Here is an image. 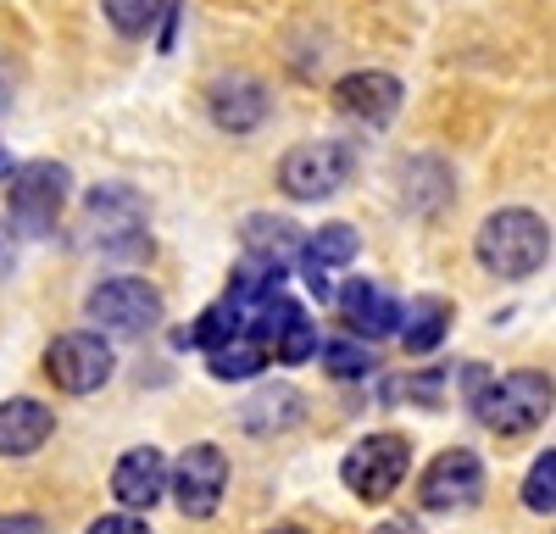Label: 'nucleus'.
Masks as SVG:
<instances>
[{"mask_svg": "<svg viewBox=\"0 0 556 534\" xmlns=\"http://www.w3.org/2000/svg\"><path fill=\"white\" fill-rule=\"evenodd\" d=\"M78 245H84V251H101V256H112V262L146 256V251H151V240H146V201H139L128 185L89 190L84 217H78Z\"/></svg>", "mask_w": 556, "mask_h": 534, "instance_id": "nucleus-1", "label": "nucleus"}, {"mask_svg": "<svg viewBox=\"0 0 556 534\" xmlns=\"http://www.w3.org/2000/svg\"><path fill=\"white\" fill-rule=\"evenodd\" d=\"M473 245H479V262L490 267L495 279H529L551 256V229L529 206H506V212L484 217V229H479Z\"/></svg>", "mask_w": 556, "mask_h": 534, "instance_id": "nucleus-2", "label": "nucleus"}, {"mask_svg": "<svg viewBox=\"0 0 556 534\" xmlns=\"http://www.w3.org/2000/svg\"><path fill=\"white\" fill-rule=\"evenodd\" d=\"M67 167L62 162H28L12 173V185H7V217H12V229L28 234V240H45L56 229V217H62V201H67Z\"/></svg>", "mask_w": 556, "mask_h": 534, "instance_id": "nucleus-3", "label": "nucleus"}, {"mask_svg": "<svg viewBox=\"0 0 556 534\" xmlns=\"http://www.w3.org/2000/svg\"><path fill=\"white\" fill-rule=\"evenodd\" d=\"M468 400H473V412H479L484 429H495V434H529L551 412V379L545 373H506L490 390H473Z\"/></svg>", "mask_w": 556, "mask_h": 534, "instance_id": "nucleus-4", "label": "nucleus"}, {"mask_svg": "<svg viewBox=\"0 0 556 534\" xmlns=\"http://www.w3.org/2000/svg\"><path fill=\"white\" fill-rule=\"evenodd\" d=\"M406 468H412L406 434H367L345 452L340 479H345V490L356 501H390L401 490V479H406Z\"/></svg>", "mask_w": 556, "mask_h": 534, "instance_id": "nucleus-5", "label": "nucleus"}, {"mask_svg": "<svg viewBox=\"0 0 556 534\" xmlns=\"http://www.w3.org/2000/svg\"><path fill=\"white\" fill-rule=\"evenodd\" d=\"M345 178H351V151L334 145V140H306V145L285 151V162H278V190L295 195V201L334 195Z\"/></svg>", "mask_w": 556, "mask_h": 534, "instance_id": "nucleus-6", "label": "nucleus"}, {"mask_svg": "<svg viewBox=\"0 0 556 534\" xmlns=\"http://www.w3.org/2000/svg\"><path fill=\"white\" fill-rule=\"evenodd\" d=\"M484 496V462L468 452V445H451V452H440L424 479H417V501H424L429 512H462L473 507Z\"/></svg>", "mask_w": 556, "mask_h": 534, "instance_id": "nucleus-7", "label": "nucleus"}, {"mask_svg": "<svg viewBox=\"0 0 556 534\" xmlns=\"http://www.w3.org/2000/svg\"><path fill=\"white\" fill-rule=\"evenodd\" d=\"M173 484V501L184 518H212L223 490H228V457L217 452V445H190V452L178 457V468L167 473Z\"/></svg>", "mask_w": 556, "mask_h": 534, "instance_id": "nucleus-8", "label": "nucleus"}, {"mask_svg": "<svg viewBox=\"0 0 556 534\" xmlns=\"http://www.w3.org/2000/svg\"><path fill=\"white\" fill-rule=\"evenodd\" d=\"M45 368H51V379L67 390V395H96L112 368H117V356L101 334H62L51 351H45Z\"/></svg>", "mask_w": 556, "mask_h": 534, "instance_id": "nucleus-9", "label": "nucleus"}, {"mask_svg": "<svg viewBox=\"0 0 556 534\" xmlns=\"http://www.w3.org/2000/svg\"><path fill=\"white\" fill-rule=\"evenodd\" d=\"M162 318V295L146 279H106L89 295V323L96 329H117V334H146Z\"/></svg>", "mask_w": 556, "mask_h": 534, "instance_id": "nucleus-10", "label": "nucleus"}, {"mask_svg": "<svg viewBox=\"0 0 556 534\" xmlns=\"http://www.w3.org/2000/svg\"><path fill=\"white\" fill-rule=\"evenodd\" d=\"M251 340H262V345H278V356L285 363H312L317 356V329L306 323V312L285 295V290H273L256 312H251Z\"/></svg>", "mask_w": 556, "mask_h": 534, "instance_id": "nucleus-11", "label": "nucleus"}, {"mask_svg": "<svg viewBox=\"0 0 556 534\" xmlns=\"http://www.w3.org/2000/svg\"><path fill=\"white\" fill-rule=\"evenodd\" d=\"M206 106H212V123L223 134H251L267 117V89L256 78H245V73H223L206 89Z\"/></svg>", "mask_w": 556, "mask_h": 534, "instance_id": "nucleus-12", "label": "nucleus"}, {"mask_svg": "<svg viewBox=\"0 0 556 534\" xmlns=\"http://www.w3.org/2000/svg\"><path fill=\"white\" fill-rule=\"evenodd\" d=\"M334 106L362 117V123H374V128H384L401 112V78L395 73H345L334 84Z\"/></svg>", "mask_w": 556, "mask_h": 534, "instance_id": "nucleus-13", "label": "nucleus"}, {"mask_svg": "<svg viewBox=\"0 0 556 534\" xmlns=\"http://www.w3.org/2000/svg\"><path fill=\"white\" fill-rule=\"evenodd\" d=\"M162 490H167V462L156 445H134V452H123V462L112 468V496L134 512H146L162 501Z\"/></svg>", "mask_w": 556, "mask_h": 534, "instance_id": "nucleus-14", "label": "nucleus"}, {"mask_svg": "<svg viewBox=\"0 0 556 534\" xmlns=\"http://www.w3.org/2000/svg\"><path fill=\"white\" fill-rule=\"evenodd\" d=\"M56 434V418L51 407H39V400H0V457H34L45 440Z\"/></svg>", "mask_w": 556, "mask_h": 534, "instance_id": "nucleus-15", "label": "nucleus"}, {"mask_svg": "<svg viewBox=\"0 0 556 534\" xmlns=\"http://www.w3.org/2000/svg\"><path fill=\"white\" fill-rule=\"evenodd\" d=\"M301 251H306V234L290 217H251L245 223V256L278 267V274H290V267L301 262Z\"/></svg>", "mask_w": 556, "mask_h": 534, "instance_id": "nucleus-16", "label": "nucleus"}, {"mask_svg": "<svg viewBox=\"0 0 556 534\" xmlns=\"http://www.w3.org/2000/svg\"><path fill=\"white\" fill-rule=\"evenodd\" d=\"M340 312H345V323H351L367 345L384 340V334L395 329V318H401L395 301H390L379 284H367V279H351V284L340 290Z\"/></svg>", "mask_w": 556, "mask_h": 534, "instance_id": "nucleus-17", "label": "nucleus"}, {"mask_svg": "<svg viewBox=\"0 0 556 534\" xmlns=\"http://www.w3.org/2000/svg\"><path fill=\"white\" fill-rule=\"evenodd\" d=\"M301 395L290 390V384H278V390H256L245 407H240V423L251 429V434H278V429H295L301 423Z\"/></svg>", "mask_w": 556, "mask_h": 534, "instance_id": "nucleus-18", "label": "nucleus"}, {"mask_svg": "<svg viewBox=\"0 0 556 534\" xmlns=\"http://www.w3.org/2000/svg\"><path fill=\"white\" fill-rule=\"evenodd\" d=\"M245 334H251V306H240V301H217L212 312H201V318H195V329L184 334V345L217 351V345H235V340H245Z\"/></svg>", "mask_w": 556, "mask_h": 534, "instance_id": "nucleus-19", "label": "nucleus"}, {"mask_svg": "<svg viewBox=\"0 0 556 534\" xmlns=\"http://www.w3.org/2000/svg\"><path fill=\"white\" fill-rule=\"evenodd\" d=\"M395 329H401V340H406L412 356H429L445 340V329H451V306L440 295H424V301H412L406 318H395Z\"/></svg>", "mask_w": 556, "mask_h": 534, "instance_id": "nucleus-20", "label": "nucleus"}, {"mask_svg": "<svg viewBox=\"0 0 556 534\" xmlns=\"http://www.w3.org/2000/svg\"><path fill=\"white\" fill-rule=\"evenodd\" d=\"M345 262H356V229L351 223H323L301 251V274L317 279V274H329V267H345Z\"/></svg>", "mask_w": 556, "mask_h": 534, "instance_id": "nucleus-21", "label": "nucleus"}, {"mask_svg": "<svg viewBox=\"0 0 556 534\" xmlns=\"http://www.w3.org/2000/svg\"><path fill=\"white\" fill-rule=\"evenodd\" d=\"M206 368H212V379H256V373L267 368V345L245 334V340H235V345L206 351Z\"/></svg>", "mask_w": 556, "mask_h": 534, "instance_id": "nucleus-22", "label": "nucleus"}, {"mask_svg": "<svg viewBox=\"0 0 556 534\" xmlns=\"http://www.w3.org/2000/svg\"><path fill=\"white\" fill-rule=\"evenodd\" d=\"M162 12H167V0H106V23L128 39H146Z\"/></svg>", "mask_w": 556, "mask_h": 534, "instance_id": "nucleus-23", "label": "nucleus"}, {"mask_svg": "<svg viewBox=\"0 0 556 534\" xmlns=\"http://www.w3.org/2000/svg\"><path fill=\"white\" fill-rule=\"evenodd\" d=\"M374 345H356V340H323V368L334 379H367L374 373Z\"/></svg>", "mask_w": 556, "mask_h": 534, "instance_id": "nucleus-24", "label": "nucleus"}, {"mask_svg": "<svg viewBox=\"0 0 556 534\" xmlns=\"http://www.w3.org/2000/svg\"><path fill=\"white\" fill-rule=\"evenodd\" d=\"M523 507L529 512H540V518H551L556 512V452L545 445V457L529 468V479H523Z\"/></svg>", "mask_w": 556, "mask_h": 534, "instance_id": "nucleus-25", "label": "nucleus"}, {"mask_svg": "<svg viewBox=\"0 0 556 534\" xmlns=\"http://www.w3.org/2000/svg\"><path fill=\"white\" fill-rule=\"evenodd\" d=\"M89 534H151L139 518H128V512H112V518H96L89 523Z\"/></svg>", "mask_w": 556, "mask_h": 534, "instance_id": "nucleus-26", "label": "nucleus"}, {"mask_svg": "<svg viewBox=\"0 0 556 534\" xmlns=\"http://www.w3.org/2000/svg\"><path fill=\"white\" fill-rule=\"evenodd\" d=\"M0 534H45V523L28 518V512H17V518H0Z\"/></svg>", "mask_w": 556, "mask_h": 534, "instance_id": "nucleus-27", "label": "nucleus"}, {"mask_svg": "<svg viewBox=\"0 0 556 534\" xmlns=\"http://www.w3.org/2000/svg\"><path fill=\"white\" fill-rule=\"evenodd\" d=\"M374 534H424V523H412V518H390V523H379Z\"/></svg>", "mask_w": 556, "mask_h": 534, "instance_id": "nucleus-28", "label": "nucleus"}, {"mask_svg": "<svg viewBox=\"0 0 556 534\" xmlns=\"http://www.w3.org/2000/svg\"><path fill=\"white\" fill-rule=\"evenodd\" d=\"M7 274H12V229L0 223V279H7Z\"/></svg>", "mask_w": 556, "mask_h": 534, "instance_id": "nucleus-29", "label": "nucleus"}, {"mask_svg": "<svg viewBox=\"0 0 556 534\" xmlns=\"http://www.w3.org/2000/svg\"><path fill=\"white\" fill-rule=\"evenodd\" d=\"M7 101H12V78H7V73H0V106H7Z\"/></svg>", "mask_w": 556, "mask_h": 534, "instance_id": "nucleus-30", "label": "nucleus"}, {"mask_svg": "<svg viewBox=\"0 0 556 534\" xmlns=\"http://www.w3.org/2000/svg\"><path fill=\"white\" fill-rule=\"evenodd\" d=\"M273 534H306V529H273Z\"/></svg>", "mask_w": 556, "mask_h": 534, "instance_id": "nucleus-31", "label": "nucleus"}, {"mask_svg": "<svg viewBox=\"0 0 556 534\" xmlns=\"http://www.w3.org/2000/svg\"><path fill=\"white\" fill-rule=\"evenodd\" d=\"M0 167H7V156H0Z\"/></svg>", "mask_w": 556, "mask_h": 534, "instance_id": "nucleus-32", "label": "nucleus"}]
</instances>
